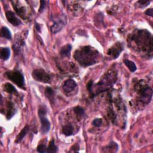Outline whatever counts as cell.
Instances as JSON below:
<instances>
[{
	"instance_id": "obj_1",
	"label": "cell",
	"mask_w": 153,
	"mask_h": 153,
	"mask_svg": "<svg viewBox=\"0 0 153 153\" xmlns=\"http://www.w3.org/2000/svg\"><path fill=\"white\" fill-rule=\"evenodd\" d=\"M99 57V52L90 46L82 47L76 50L74 57L83 66H89L95 64Z\"/></svg>"
},
{
	"instance_id": "obj_2",
	"label": "cell",
	"mask_w": 153,
	"mask_h": 153,
	"mask_svg": "<svg viewBox=\"0 0 153 153\" xmlns=\"http://www.w3.org/2000/svg\"><path fill=\"white\" fill-rule=\"evenodd\" d=\"M117 80L116 72L113 71H110L107 72L103 78L95 86V91L93 92L92 96H95L97 94L107 91L113 87Z\"/></svg>"
},
{
	"instance_id": "obj_3",
	"label": "cell",
	"mask_w": 153,
	"mask_h": 153,
	"mask_svg": "<svg viewBox=\"0 0 153 153\" xmlns=\"http://www.w3.org/2000/svg\"><path fill=\"white\" fill-rule=\"evenodd\" d=\"M136 44L143 51L148 50V49L152 50V40L151 34L146 30H139L136 34H135L132 38Z\"/></svg>"
},
{
	"instance_id": "obj_4",
	"label": "cell",
	"mask_w": 153,
	"mask_h": 153,
	"mask_svg": "<svg viewBox=\"0 0 153 153\" xmlns=\"http://www.w3.org/2000/svg\"><path fill=\"white\" fill-rule=\"evenodd\" d=\"M6 77L22 89L25 88V79L23 74L19 71H7L4 74Z\"/></svg>"
},
{
	"instance_id": "obj_5",
	"label": "cell",
	"mask_w": 153,
	"mask_h": 153,
	"mask_svg": "<svg viewBox=\"0 0 153 153\" xmlns=\"http://www.w3.org/2000/svg\"><path fill=\"white\" fill-rule=\"evenodd\" d=\"M139 99L140 101L145 104H149L152 99V90L149 86L143 85V86H139Z\"/></svg>"
},
{
	"instance_id": "obj_6",
	"label": "cell",
	"mask_w": 153,
	"mask_h": 153,
	"mask_svg": "<svg viewBox=\"0 0 153 153\" xmlns=\"http://www.w3.org/2000/svg\"><path fill=\"white\" fill-rule=\"evenodd\" d=\"M46 109L44 107H40L38 110V115L41 121V130L43 133H47L50 129V122L46 117Z\"/></svg>"
},
{
	"instance_id": "obj_7",
	"label": "cell",
	"mask_w": 153,
	"mask_h": 153,
	"mask_svg": "<svg viewBox=\"0 0 153 153\" xmlns=\"http://www.w3.org/2000/svg\"><path fill=\"white\" fill-rule=\"evenodd\" d=\"M32 77L36 81L44 83H50L51 78L50 75L43 69H37L32 72Z\"/></svg>"
},
{
	"instance_id": "obj_8",
	"label": "cell",
	"mask_w": 153,
	"mask_h": 153,
	"mask_svg": "<svg viewBox=\"0 0 153 153\" xmlns=\"http://www.w3.org/2000/svg\"><path fill=\"white\" fill-rule=\"evenodd\" d=\"M67 23V18L65 15H62L59 16L51 27V32L55 34L60 31Z\"/></svg>"
},
{
	"instance_id": "obj_9",
	"label": "cell",
	"mask_w": 153,
	"mask_h": 153,
	"mask_svg": "<svg viewBox=\"0 0 153 153\" xmlns=\"http://www.w3.org/2000/svg\"><path fill=\"white\" fill-rule=\"evenodd\" d=\"M123 50V47L121 43H117L111 47L108 51V54L112 56L114 59H116L120 54Z\"/></svg>"
},
{
	"instance_id": "obj_10",
	"label": "cell",
	"mask_w": 153,
	"mask_h": 153,
	"mask_svg": "<svg viewBox=\"0 0 153 153\" xmlns=\"http://www.w3.org/2000/svg\"><path fill=\"white\" fill-rule=\"evenodd\" d=\"M76 86H77V85L74 80L68 79L63 83L62 89L66 93H69L76 88Z\"/></svg>"
},
{
	"instance_id": "obj_11",
	"label": "cell",
	"mask_w": 153,
	"mask_h": 153,
	"mask_svg": "<svg viewBox=\"0 0 153 153\" xmlns=\"http://www.w3.org/2000/svg\"><path fill=\"white\" fill-rule=\"evenodd\" d=\"M6 16L7 18V21L13 26H17L21 24V21L15 15V14L11 12V11H7L6 12Z\"/></svg>"
},
{
	"instance_id": "obj_12",
	"label": "cell",
	"mask_w": 153,
	"mask_h": 153,
	"mask_svg": "<svg viewBox=\"0 0 153 153\" xmlns=\"http://www.w3.org/2000/svg\"><path fill=\"white\" fill-rule=\"evenodd\" d=\"M13 2V1H12ZM15 4H13V7L18 14V16H21L23 19H25L26 18V9L24 6H20L19 4H16V2H13Z\"/></svg>"
},
{
	"instance_id": "obj_13",
	"label": "cell",
	"mask_w": 153,
	"mask_h": 153,
	"mask_svg": "<svg viewBox=\"0 0 153 153\" xmlns=\"http://www.w3.org/2000/svg\"><path fill=\"white\" fill-rule=\"evenodd\" d=\"M29 130V126L26 125L24 128L22 129L21 132L17 136L15 142L16 143H19V142H21L22 140V139H24V138L26 135V134L28 133Z\"/></svg>"
},
{
	"instance_id": "obj_14",
	"label": "cell",
	"mask_w": 153,
	"mask_h": 153,
	"mask_svg": "<svg viewBox=\"0 0 153 153\" xmlns=\"http://www.w3.org/2000/svg\"><path fill=\"white\" fill-rule=\"evenodd\" d=\"M72 49V46L71 44H66L63 46L60 50V54L64 57H69L71 54V51Z\"/></svg>"
},
{
	"instance_id": "obj_15",
	"label": "cell",
	"mask_w": 153,
	"mask_h": 153,
	"mask_svg": "<svg viewBox=\"0 0 153 153\" xmlns=\"http://www.w3.org/2000/svg\"><path fill=\"white\" fill-rule=\"evenodd\" d=\"M10 56V50L8 47H4L0 51V57L4 60H7Z\"/></svg>"
},
{
	"instance_id": "obj_16",
	"label": "cell",
	"mask_w": 153,
	"mask_h": 153,
	"mask_svg": "<svg viewBox=\"0 0 153 153\" xmlns=\"http://www.w3.org/2000/svg\"><path fill=\"white\" fill-rule=\"evenodd\" d=\"M4 90L9 94H18L16 88L10 83H6L4 86Z\"/></svg>"
},
{
	"instance_id": "obj_17",
	"label": "cell",
	"mask_w": 153,
	"mask_h": 153,
	"mask_svg": "<svg viewBox=\"0 0 153 153\" xmlns=\"http://www.w3.org/2000/svg\"><path fill=\"white\" fill-rule=\"evenodd\" d=\"M73 131H74L73 127L71 124L65 125L62 129L63 133L66 136H71L73 134Z\"/></svg>"
},
{
	"instance_id": "obj_18",
	"label": "cell",
	"mask_w": 153,
	"mask_h": 153,
	"mask_svg": "<svg viewBox=\"0 0 153 153\" xmlns=\"http://www.w3.org/2000/svg\"><path fill=\"white\" fill-rule=\"evenodd\" d=\"M1 35L3 37H4L7 40H11L12 38L11 32L7 27H3L1 28Z\"/></svg>"
},
{
	"instance_id": "obj_19",
	"label": "cell",
	"mask_w": 153,
	"mask_h": 153,
	"mask_svg": "<svg viewBox=\"0 0 153 153\" xmlns=\"http://www.w3.org/2000/svg\"><path fill=\"white\" fill-rule=\"evenodd\" d=\"M58 148L57 146H56L54 143V140L52 139L50 143L49 146L47 148V152L49 153H55L57 152Z\"/></svg>"
},
{
	"instance_id": "obj_20",
	"label": "cell",
	"mask_w": 153,
	"mask_h": 153,
	"mask_svg": "<svg viewBox=\"0 0 153 153\" xmlns=\"http://www.w3.org/2000/svg\"><path fill=\"white\" fill-rule=\"evenodd\" d=\"M13 104L12 102H9L8 104V110H7V119L10 120V118H12V117L15 115V109L13 106Z\"/></svg>"
},
{
	"instance_id": "obj_21",
	"label": "cell",
	"mask_w": 153,
	"mask_h": 153,
	"mask_svg": "<svg viewBox=\"0 0 153 153\" xmlns=\"http://www.w3.org/2000/svg\"><path fill=\"white\" fill-rule=\"evenodd\" d=\"M124 63L126 65V66L129 69V70L132 72H134L136 71L137 67H136L135 63L133 62L126 59V60H124Z\"/></svg>"
},
{
	"instance_id": "obj_22",
	"label": "cell",
	"mask_w": 153,
	"mask_h": 153,
	"mask_svg": "<svg viewBox=\"0 0 153 153\" xmlns=\"http://www.w3.org/2000/svg\"><path fill=\"white\" fill-rule=\"evenodd\" d=\"M46 95L51 101H54V92L53 90L50 88H47L46 90Z\"/></svg>"
},
{
	"instance_id": "obj_23",
	"label": "cell",
	"mask_w": 153,
	"mask_h": 153,
	"mask_svg": "<svg viewBox=\"0 0 153 153\" xmlns=\"http://www.w3.org/2000/svg\"><path fill=\"white\" fill-rule=\"evenodd\" d=\"M74 111L77 117H82L85 114V110L83 108L78 106L74 108Z\"/></svg>"
},
{
	"instance_id": "obj_24",
	"label": "cell",
	"mask_w": 153,
	"mask_h": 153,
	"mask_svg": "<svg viewBox=\"0 0 153 153\" xmlns=\"http://www.w3.org/2000/svg\"><path fill=\"white\" fill-rule=\"evenodd\" d=\"M102 123H103V121H102V119L101 118H96L95 119L93 122H92V124L95 126V127H99L102 126Z\"/></svg>"
},
{
	"instance_id": "obj_25",
	"label": "cell",
	"mask_w": 153,
	"mask_h": 153,
	"mask_svg": "<svg viewBox=\"0 0 153 153\" xmlns=\"http://www.w3.org/2000/svg\"><path fill=\"white\" fill-rule=\"evenodd\" d=\"M37 151L40 153L47 152V148L44 144H40L37 147Z\"/></svg>"
},
{
	"instance_id": "obj_26",
	"label": "cell",
	"mask_w": 153,
	"mask_h": 153,
	"mask_svg": "<svg viewBox=\"0 0 153 153\" xmlns=\"http://www.w3.org/2000/svg\"><path fill=\"white\" fill-rule=\"evenodd\" d=\"M137 3L139 4V7L144 8V7L148 6V5L150 3V1H139L137 2Z\"/></svg>"
},
{
	"instance_id": "obj_27",
	"label": "cell",
	"mask_w": 153,
	"mask_h": 153,
	"mask_svg": "<svg viewBox=\"0 0 153 153\" xmlns=\"http://www.w3.org/2000/svg\"><path fill=\"white\" fill-rule=\"evenodd\" d=\"M46 6V1H40V7L39 9V12L41 13L43 12V10L45 9Z\"/></svg>"
},
{
	"instance_id": "obj_28",
	"label": "cell",
	"mask_w": 153,
	"mask_h": 153,
	"mask_svg": "<svg viewBox=\"0 0 153 153\" xmlns=\"http://www.w3.org/2000/svg\"><path fill=\"white\" fill-rule=\"evenodd\" d=\"M145 14L146 15H148V16H149L151 17H152L153 16V10L152 9H147L145 12Z\"/></svg>"
},
{
	"instance_id": "obj_29",
	"label": "cell",
	"mask_w": 153,
	"mask_h": 153,
	"mask_svg": "<svg viewBox=\"0 0 153 153\" xmlns=\"http://www.w3.org/2000/svg\"><path fill=\"white\" fill-rule=\"evenodd\" d=\"M35 28H36V29H37V31L38 32H41V27H40V25L38 24H37V23L35 24Z\"/></svg>"
}]
</instances>
